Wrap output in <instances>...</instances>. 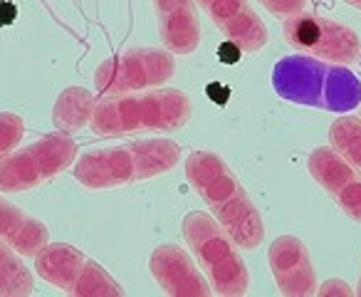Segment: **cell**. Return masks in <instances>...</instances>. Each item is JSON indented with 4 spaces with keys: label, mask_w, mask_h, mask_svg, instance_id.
<instances>
[{
    "label": "cell",
    "mask_w": 361,
    "mask_h": 297,
    "mask_svg": "<svg viewBox=\"0 0 361 297\" xmlns=\"http://www.w3.org/2000/svg\"><path fill=\"white\" fill-rule=\"evenodd\" d=\"M35 270L45 282L72 297L124 295V287L109 275L106 267L67 243H47L35 255Z\"/></svg>",
    "instance_id": "52a82bcc"
},
{
    "label": "cell",
    "mask_w": 361,
    "mask_h": 297,
    "mask_svg": "<svg viewBox=\"0 0 361 297\" xmlns=\"http://www.w3.org/2000/svg\"><path fill=\"white\" fill-rule=\"evenodd\" d=\"M25 136V121L13 111H0V159L16 152Z\"/></svg>",
    "instance_id": "d6986e66"
},
{
    "label": "cell",
    "mask_w": 361,
    "mask_h": 297,
    "mask_svg": "<svg viewBox=\"0 0 361 297\" xmlns=\"http://www.w3.org/2000/svg\"><path fill=\"white\" fill-rule=\"evenodd\" d=\"M186 178L240 250H255L262 246L265 221L260 208L221 154L193 152L186 159Z\"/></svg>",
    "instance_id": "6da1fadb"
},
{
    "label": "cell",
    "mask_w": 361,
    "mask_h": 297,
    "mask_svg": "<svg viewBox=\"0 0 361 297\" xmlns=\"http://www.w3.org/2000/svg\"><path fill=\"white\" fill-rule=\"evenodd\" d=\"M208 97H211L213 104L226 107L228 99H231V90L226 85H221V82H213V85H208Z\"/></svg>",
    "instance_id": "603a6c76"
},
{
    "label": "cell",
    "mask_w": 361,
    "mask_h": 297,
    "mask_svg": "<svg viewBox=\"0 0 361 297\" xmlns=\"http://www.w3.org/2000/svg\"><path fill=\"white\" fill-rule=\"evenodd\" d=\"M272 87L292 104L344 114L359 107L361 82L346 65L310 55L282 57L272 70Z\"/></svg>",
    "instance_id": "277c9868"
},
{
    "label": "cell",
    "mask_w": 361,
    "mask_h": 297,
    "mask_svg": "<svg viewBox=\"0 0 361 297\" xmlns=\"http://www.w3.org/2000/svg\"><path fill=\"white\" fill-rule=\"evenodd\" d=\"M354 292H356V295L361 297V277H359V285H356V290H354Z\"/></svg>",
    "instance_id": "484cf974"
},
{
    "label": "cell",
    "mask_w": 361,
    "mask_h": 297,
    "mask_svg": "<svg viewBox=\"0 0 361 297\" xmlns=\"http://www.w3.org/2000/svg\"><path fill=\"white\" fill-rule=\"evenodd\" d=\"M16 6L13 3H8V0H3L0 3V25H11L13 20H16Z\"/></svg>",
    "instance_id": "cb8c5ba5"
},
{
    "label": "cell",
    "mask_w": 361,
    "mask_h": 297,
    "mask_svg": "<svg viewBox=\"0 0 361 297\" xmlns=\"http://www.w3.org/2000/svg\"><path fill=\"white\" fill-rule=\"evenodd\" d=\"M344 3H349V6H354V8H359V11H361V0H344Z\"/></svg>",
    "instance_id": "d4e9b609"
},
{
    "label": "cell",
    "mask_w": 361,
    "mask_h": 297,
    "mask_svg": "<svg viewBox=\"0 0 361 297\" xmlns=\"http://www.w3.org/2000/svg\"><path fill=\"white\" fill-rule=\"evenodd\" d=\"M180 164V146L171 139H139L85 152L75 162V178L90 191L129 186L169 174Z\"/></svg>",
    "instance_id": "3957f363"
},
{
    "label": "cell",
    "mask_w": 361,
    "mask_h": 297,
    "mask_svg": "<svg viewBox=\"0 0 361 297\" xmlns=\"http://www.w3.org/2000/svg\"><path fill=\"white\" fill-rule=\"evenodd\" d=\"M272 277L285 297L317 295V272L307 246L297 236H277L267 250Z\"/></svg>",
    "instance_id": "7c38bea8"
},
{
    "label": "cell",
    "mask_w": 361,
    "mask_h": 297,
    "mask_svg": "<svg viewBox=\"0 0 361 297\" xmlns=\"http://www.w3.org/2000/svg\"><path fill=\"white\" fill-rule=\"evenodd\" d=\"M0 241L8 243L18 255L35 257L50 243V231L40 218L18 208L0 193Z\"/></svg>",
    "instance_id": "9a60e30c"
},
{
    "label": "cell",
    "mask_w": 361,
    "mask_h": 297,
    "mask_svg": "<svg viewBox=\"0 0 361 297\" xmlns=\"http://www.w3.org/2000/svg\"><path fill=\"white\" fill-rule=\"evenodd\" d=\"M310 176L339 203V208L351 218L361 223V174L334 152L331 146H319L307 159Z\"/></svg>",
    "instance_id": "30bf717a"
},
{
    "label": "cell",
    "mask_w": 361,
    "mask_h": 297,
    "mask_svg": "<svg viewBox=\"0 0 361 297\" xmlns=\"http://www.w3.org/2000/svg\"><path fill=\"white\" fill-rule=\"evenodd\" d=\"M317 295H322V297H334V295L351 297L354 295V290H351L344 280H339V277H331V280H326L324 285H317Z\"/></svg>",
    "instance_id": "44dd1931"
},
{
    "label": "cell",
    "mask_w": 361,
    "mask_h": 297,
    "mask_svg": "<svg viewBox=\"0 0 361 297\" xmlns=\"http://www.w3.org/2000/svg\"><path fill=\"white\" fill-rule=\"evenodd\" d=\"M213 25L243 52H260L270 40L267 25L247 0H196Z\"/></svg>",
    "instance_id": "4fadbf2b"
},
{
    "label": "cell",
    "mask_w": 361,
    "mask_h": 297,
    "mask_svg": "<svg viewBox=\"0 0 361 297\" xmlns=\"http://www.w3.org/2000/svg\"><path fill=\"white\" fill-rule=\"evenodd\" d=\"M282 35L287 45L295 47L300 55H310L334 65H354L361 60L359 32L314 13L302 11L297 16L285 18Z\"/></svg>",
    "instance_id": "9c48e42d"
},
{
    "label": "cell",
    "mask_w": 361,
    "mask_h": 297,
    "mask_svg": "<svg viewBox=\"0 0 361 297\" xmlns=\"http://www.w3.org/2000/svg\"><path fill=\"white\" fill-rule=\"evenodd\" d=\"M183 241L191 248L193 257L208 277L213 292L223 297H243L250 290V272L238 253L233 238L213 216L191 211L180 223Z\"/></svg>",
    "instance_id": "5b68a950"
},
{
    "label": "cell",
    "mask_w": 361,
    "mask_h": 297,
    "mask_svg": "<svg viewBox=\"0 0 361 297\" xmlns=\"http://www.w3.org/2000/svg\"><path fill=\"white\" fill-rule=\"evenodd\" d=\"M97 107V97L85 87H67L60 92L55 107H52V124L57 131L65 134H75V131L85 129L92 121Z\"/></svg>",
    "instance_id": "2e32d148"
},
{
    "label": "cell",
    "mask_w": 361,
    "mask_h": 297,
    "mask_svg": "<svg viewBox=\"0 0 361 297\" xmlns=\"http://www.w3.org/2000/svg\"><path fill=\"white\" fill-rule=\"evenodd\" d=\"M161 45L173 55H193L201 45L196 0H151Z\"/></svg>",
    "instance_id": "5bb4252c"
},
{
    "label": "cell",
    "mask_w": 361,
    "mask_h": 297,
    "mask_svg": "<svg viewBox=\"0 0 361 297\" xmlns=\"http://www.w3.org/2000/svg\"><path fill=\"white\" fill-rule=\"evenodd\" d=\"M77 162V144L65 131H52L0 159V193H23L60 176Z\"/></svg>",
    "instance_id": "8992f818"
},
{
    "label": "cell",
    "mask_w": 361,
    "mask_h": 297,
    "mask_svg": "<svg viewBox=\"0 0 361 297\" xmlns=\"http://www.w3.org/2000/svg\"><path fill=\"white\" fill-rule=\"evenodd\" d=\"M275 18H290L305 11L307 0H260Z\"/></svg>",
    "instance_id": "ffe728a7"
},
{
    "label": "cell",
    "mask_w": 361,
    "mask_h": 297,
    "mask_svg": "<svg viewBox=\"0 0 361 297\" xmlns=\"http://www.w3.org/2000/svg\"><path fill=\"white\" fill-rule=\"evenodd\" d=\"M331 149L339 152L356 171L361 174V119L359 116H341L329 126Z\"/></svg>",
    "instance_id": "ac0fdd59"
},
{
    "label": "cell",
    "mask_w": 361,
    "mask_h": 297,
    "mask_svg": "<svg viewBox=\"0 0 361 297\" xmlns=\"http://www.w3.org/2000/svg\"><path fill=\"white\" fill-rule=\"evenodd\" d=\"M149 270L161 292L171 297H211L213 287L201 267L180 246L166 243L149 257Z\"/></svg>",
    "instance_id": "8fae6325"
},
{
    "label": "cell",
    "mask_w": 361,
    "mask_h": 297,
    "mask_svg": "<svg viewBox=\"0 0 361 297\" xmlns=\"http://www.w3.org/2000/svg\"><path fill=\"white\" fill-rule=\"evenodd\" d=\"M240 55H243V50L233 40H226L218 47V57H221V62H226V65H235V62L240 60Z\"/></svg>",
    "instance_id": "7402d4cb"
},
{
    "label": "cell",
    "mask_w": 361,
    "mask_h": 297,
    "mask_svg": "<svg viewBox=\"0 0 361 297\" xmlns=\"http://www.w3.org/2000/svg\"><path fill=\"white\" fill-rule=\"evenodd\" d=\"M176 75V55L166 47H129L102 60L94 70V90L99 97L164 87Z\"/></svg>",
    "instance_id": "ba28073f"
},
{
    "label": "cell",
    "mask_w": 361,
    "mask_h": 297,
    "mask_svg": "<svg viewBox=\"0 0 361 297\" xmlns=\"http://www.w3.org/2000/svg\"><path fill=\"white\" fill-rule=\"evenodd\" d=\"M35 290V280L23 255H18L8 243L0 241V295L3 297H27Z\"/></svg>",
    "instance_id": "e0dca14e"
},
{
    "label": "cell",
    "mask_w": 361,
    "mask_h": 297,
    "mask_svg": "<svg viewBox=\"0 0 361 297\" xmlns=\"http://www.w3.org/2000/svg\"><path fill=\"white\" fill-rule=\"evenodd\" d=\"M191 97L176 87L111 95L97 99L92 114V131L104 139H116L141 131H178L191 121Z\"/></svg>",
    "instance_id": "7a4b0ae2"
}]
</instances>
